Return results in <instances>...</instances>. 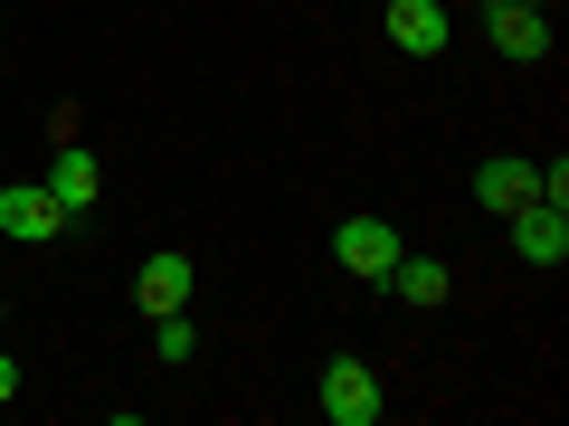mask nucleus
I'll return each instance as SVG.
<instances>
[{
  "label": "nucleus",
  "instance_id": "obj_3",
  "mask_svg": "<svg viewBox=\"0 0 569 426\" xmlns=\"http://www.w3.org/2000/svg\"><path fill=\"white\" fill-rule=\"evenodd\" d=\"M332 256H342L351 275H370V284H380L389 265H399V227H389V219H342V237H332Z\"/></svg>",
  "mask_w": 569,
  "mask_h": 426
},
{
  "label": "nucleus",
  "instance_id": "obj_12",
  "mask_svg": "<svg viewBox=\"0 0 569 426\" xmlns=\"http://www.w3.org/2000/svg\"><path fill=\"white\" fill-rule=\"evenodd\" d=\"M20 398V361H10V351H0V407Z\"/></svg>",
  "mask_w": 569,
  "mask_h": 426
},
{
  "label": "nucleus",
  "instance_id": "obj_8",
  "mask_svg": "<svg viewBox=\"0 0 569 426\" xmlns=\"http://www.w3.org/2000/svg\"><path fill=\"white\" fill-rule=\"evenodd\" d=\"M380 284H399V304H418V313L447 304V265H437V256H408V246H399V265H389Z\"/></svg>",
  "mask_w": 569,
  "mask_h": 426
},
{
  "label": "nucleus",
  "instance_id": "obj_2",
  "mask_svg": "<svg viewBox=\"0 0 569 426\" xmlns=\"http://www.w3.org/2000/svg\"><path fill=\"white\" fill-rule=\"evenodd\" d=\"M58 227H67V209L48 200V181L0 190V237H10V246H39V237H58Z\"/></svg>",
  "mask_w": 569,
  "mask_h": 426
},
{
  "label": "nucleus",
  "instance_id": "obj_7",
  "mask_svg": "<svg viewBox=\"0 0 569 426\" xmlns=\"http://www.w3.org/2000/svg\"><path fill=\"white\" fill-rule=\"evenodd\" d=\"M493 39H503V58H541V48H550V10H522V0H493Z\"/></svg>",
  "mask_w": 569,
  "mask_h": 426
},
{
  "label": "nucleus",
  "instance_id": "obj_10",
  "mask_svg": "<svg viewBox=\"0 0 569 426\" xmlns=\"http://www.w3.org/2000/svg\"><path fill=\"white\" fill-rule=\"evenodd\" d=\"M475 200H485V209H503V219H512V209L531 200V162H512V152H503V162H485V171H475Z\"/></svg>",
  "mask_w": 569,
  "mask_h": 426
},
{
  "label": "nucleus",
  "instance_id": "obj_5",
  "mask_svg": "<svg viewBox=\"0 0 569 426\" xmlns=\"http://www.w3.org/2000/svg\"><path fill=\"white\" fill-rule=\"evenodd\" d=\"M96 190H104V171H96V152H86V142H67L58 162H48V200H58L67 219H77V209H96Z\"/></svg>",
  "mask_w": 569,
  "mask_h": 426
},
{
  "label": "nucleus",
  "instance_id": "obj_13",
  "mask_svg": "<svg viewBox=\"0 0 569 426\" xmlns=\"http://www.w3.org/2000/svg\"><path fill=\"white\" fill-rule=\"evenodd\" d=\"M522 10H550V0H522Z\"/></svg>",
  "mask_w": 569,
  "mask_h": 426
},
{
  "label": "nucleus",
  "instance_id": "obj_6",
  "mask_svg": "<svg viewBox=\"0 0 569 426\" xmlns=\"http://www.w3.org/2000/svg\"><path fill=\"white\" fill-rule=\"evenodd\" d=\"M389 39L408 58H437L447 48V0H389Z\"/></svg>",
  "mask_w": 569,
  "mask_h": 426
},
{
  "label": "nucleus",
  "instance_id": "obj_4",
  "mask_svg": "<svg viewBox=\"0 0 569 426\" xmlns=\"http://www.w3.org/2000/svg\"><path fill=\"white\" fill-rule=\"evenodd\" d=\"M512 246H522L531 265H560V256H569V209L522 200V209H512Z\"/></svg>",
  "mask_w": 569,
  "mask_h": 426
},
{
  "label": "nucleus",
  "instance_id": "obj_1",
  "mask_svg": "<svg viewBox=\"0 0 569 426\" xmlns=\"http://www.w3.org/2000/svg\"><path fill=\"white\" fill-rule=\"evenodd\" d=\"M380 407H389V398H380V379H370L361 361H332V369H323V417H332V426H380Z\"/></svg>",
  "mask_w": 569,
  "mask_h": 426
},
{
  "label": "nucleus",
  "instance_id": "obj_9",
  "mask_svg": "<svg viewBox=\"0 0 569 426\" xmlns=\"http://www.w3.org/2000/svg\"><path fill=\"white\" fill-rule=\"evenodd\" d=\"M133 294H142V313H181V304H190V256H171V246H162V256L142 265Z\"/></svg>",
  "mask_w": 569,
  "mask_h": 426
},
{
  "label": "nucleus",
  "instance_id": "obj_11",
  "mask_svg": "<svg viewBox=\"0 0 569 426\" xmlns=\"http://www.w3.org/2000/svg\"><path fill=\"white\" fill-rule=\"evenodd\" d=\"M152 351H162V361H190V323L181 313H152Z\"/></svg>",
  "mask_w": 569,
  "mask_h": 426
}]
</instances>
